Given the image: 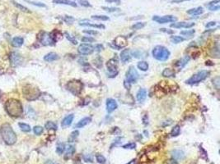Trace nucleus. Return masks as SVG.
<instances>
[{
	"label": "nucleus",
	"mask_w": 220,
	"mask_h": 164,
	"mask_svg": "<svg viewBox=\"0 0 220 164\" xmlns=\"http://www.w3.org/2000/svg\"><path fill=\"white\" fill-rule=\"evenodd\" d=\"M138 68L139 70L143 71H146L148 69V63L145 61H141L138 63Z\"/></svg>",
	"instance_id": "29"
},
{
	"label": "nucleus",
	"mask_w": 220,
	"mask_h": 164,
	"mask_svg": "<svg viewBox=\"0 0 220 164\" xmlns=\"http://www.w3.org/2000/svg\"><path fill=\"white\" fill-rule=\"evenodd\" d=\"M39 39H40V42L41 43V44L45 45V46H48V45L51 46V45H54L55 43V40L54 39L51 33L41 32Z\"/></svg>",
	"instance_id": "7"
},
{
	"label": "nucleus",
	"mask_w": 220,
	"mask_h": 164,
	"mask_svg": "<svg viewBox=\"0 0 220 164\" xmlns=\"http://www.w3.org/2000/svg\"><path fill=\"white\" fill-rule=\"evenodd\" d=\"M131 59V53L129 49H124L120 53V60L122 62L125 63Z\"/></svg>",
	"instance_id": "18"
},
{
	"label": "nucleus",
	"mask_w": 220,
	"mask_h": 164,
	"mask_svg": "<svg viewBox=\"0 0 220 164\" xmlns=\"http://www.w3.org/2000/svg\"><path fill=\"white\" fill-rule=\"evenodd\" d=\"M117 102L113 99H108L106 100V111L108 112H112L117 109Z\"/></svg>",
	"instance_id": "14"
},
{
	"label": "nucleus",
	"mask_w": 220,
	"mask_h": 164,
	"mask_svg": "<svg viewBox=\"0 0 220 164\" xmlns=\"http://www.w3.org/2000/svg\"><path fill=\"white\" fill-rule=\"evenodd\" d=\"M210 72L206 70H202L198 71L197 73L194 74L193 76H191L190 79L188 80L186 83L189 85H194V84H197V83H200V82L205 80L209 76Z\"/></svg>",
	"instance_id": "5"
},
{
	"label": "nucleus",
	"mask_w": 220,
	"mask_h": 164,
	"mask_svg": "<svg viewBox=\"0 0 220 164\" xmlns=\"http://www.w3.org/2000/svg\"><path fill=\"white\" fill-rule=\"evenodd\" d=\"M153 58L158 61H167L169 58L170 56V51L167 49V48L162 45H158L153 49Z\"/></svg>",
	"instance_id": "3"
},
{
	"label": "nucleus",
	"mask_w": 220,
	"mask_h": 164,
	"mask_svg": "<svg viewBox=\"0 0 220 164\" xmlns=\"http://www.w3.org/2000/svg\"><path fill=\"white\" fill-rule=\"evenodd\" d=\"M195 33V30H187L181 31V34H182V35H185V36H189V37H191Z\"/></svg>",
	"instance_id": "43"
},
{
	"label": "nucleus",
	"mask_w": 220,
	"mask_h": 164,
	"mask_svg": "<svg viewBox=\"0 0 220 164\" xmlns=\"http://www.w3.org/2000/svg\"><path fill=\"white\" fill-rule=\"evenodd\" d=\"M147 97V91L144 89H140L136 94V98L138 102H144Z\"/></svg>",
	"instance_id": "24"
},
{
	"label": "nucleus",
	"mask_w": 220,
	"mask_h": 164,
	"mask_svg": "<svg viewBox=\"0 0 220 164\" xmlns=\"http://www.w3.org/2000/svg\"><path fill=\"white\" fill-rule=\"evenodd\" d=\"M145 25H146L145 22H137V23H135V25H133L132 27H131V29L133 30L142 29V28H144V27H145Z\"/></svg>",
	"instance_id": "41"
},
{
	"label": "nucleus",
	"mask_w": 220,
	"mask_h": 164,
	"mask_svg": "<svg viewBox=\"0 0 220 164\" xmlns=\"http://www.w3.org/2000/svg\"><path fill=\"white\" fill-rule=\"evenodd\" d=\"M0 134L3 138V141L8 145H12L17 141V135L14 131L12 130V126L8 123H5L0 128Z\"/></svg>",
	"instance_id": "1"
},
{
	"label": "nucleus",
	"mask_w": 220,
	"mask_h": 164,
	"mask_svg": "<svg viewBox=\"0 0 220 164\" xmlns=\"http://www.w3.org/2000/svg\"><path fill=\"white\" fill-rule=\"evenodd\" d=\"M33 131H34V133H35V135H41L43 131H44V129L40 126H35L34 128H33Z\"/></svg>",
	"instance_id": "45"
},
{
	"label": "nucleus",
	"mask_w": 220,
	"mask_h": 164,
	"mask_svg": "<svg viewBox=\"0 0 220 164\" xmlns=\"http://www.w3.org/2000/svg\"><path fill=\"white\" fill-rule=\"evenodd\" d=\"M10 61H11L12 67H17L22 62V58L18 53L13 52L10 55Z\"/></svg>",
	"instance_id": "13"
},
{
	"label": "nucleus",
	"mask_w": 220,
	"mask_h": 164,
	"mask_svg": "<svg viewBox=\"0 0 220 164\" xmlns=\"http://www.w3.org/2000/svg\"><path fill=\"white\" fill-rule=\"evenodd\" d=\"M106 68L107 70L111 74L113 75H117L118 73V62L116 59L112 58L110 59L107 62H106Z\"/></svg>",
	"instance_id": "11"
},
{
	"label": "nucleus",
	"mask_w": 220,
	"mask_h": 164,
	"mask_svg": "<svg viewBox=\"0 0 220 164\" xmlns=\"http://www.w3.org/2000/svg\"><path fill=\"white\" fill-rule=\"evenodd\" d=\"M45 128L47 130H54V131L57 130V125L53 121H48L47 123H45Z\"/></svg>",
	"instance_id": "37"
},
{
	"label": "nucleus",
	"mask_w": 220,
	"mask_h": 164,
	"mask_svg": "<svg viewBox=\"0 0 220 164\" xmlns=\"http://www.w3.org/2000/svg\"><path fill=\"white\" fill-rule=\"evenodd\" d=\"M135 162H136V159H132L131 161L129 162L127 164H135Z\"/></svg>",
	"instance_id": "62"
},
{
	"label": "nucleus",
	"mask_w": 220,
	"mask_h": 164,
	"mask_svg": "<svg viewBox=\"0 0 220 164\" xmlns=\"http://www.w3.org/2000/svg\"><path fill=\"white\" fill-rule=\"evenodd\" d=\"M105 1L109 3H116V4H120V3H121V0H105Z\"/></svg>",
	"instance_id": "57"
},
{
	"label": "nucleus",
	"mask_w": 220,
	"mask_h": 164,
	"mask_svg": "<svg viewBox=\"0 0 220 164\" xmlns=\"http://www.w3.org/2000/svg\"><path fill=\"white\" fill-rule=\"evenodd\" d=\"M66 87H67L68 90L72 93L73 95H79L80 93L82 92V84L79 80H73L68 83Z\"/></svg>",
	"instance_id": "6"
},
{
	"label": "nucleus",
	"mask_w": 220,
	"mask_h": 164,
	"mask_svg": "<svg viewBox=\"0 0 220 164\" xmlns=\"http://www.w3.org/2000/svg\"><path fill=\"white\" fill-rule=\"evenodd\" d=\"M160 30L162 31V32L167 33V34H173L174 33L173 30H169V29H166V28H162V29H160Z\"/></svg>",
	"instance_id": "56"
},
{
	"label": "nucleus",
	"mask_w": 220,
	"mask_h": 164,
	"mask_svg": "<svg viewBox=\"0 0 220 164\" xmlns=\"http://www.w3.org/2000/svg\"><path fill=\"white\" fill-rule=\"evenodd\" d=\"M195 26L194 22H185V21H182V22H176V23L171 24V27L173 28H191Z\"/></svg>",
	"instance_id": "15"
},
{
	"label": "nucleus",
	"mask_w": 220,
	"mask_h": 164,
	"mask_svg": "<svg viewBox=\"0 0 220 164\" xmlns=\"http://www.w3.org/2000/svg\"><path fill=\"white\" fill-rule=\"evenodd\" d=\"M102 9L108 12H118V11H120V9L118 8H108V7H102Z\"/></svg>",
	"instance_id": "46"
},
{
	"label": "nucleus",
	"mask_w": 220,
	"mask_h": 164,
	"mask_svg": "<svg viewBox=\"0 0 220 164\" xmlns=\"http://www.w3.org/2000/svg\"><path fill=\"white\" fill-rule=\"evenodd\" d=\"M200 152H201V153H200V154H201V157H202L203 158H205V159H207V158H207V152H206L205 150L203 149L202 147H200Z\"/></svg>",
	"instance_id": "53"
},
{
	"label": "nucleus",
	"mask_w": 220,
	"mask_h": 164,
	"mask_svg": "<svg viewBox=\"0 0 220 164\" xmlns=\"http://www.w3.org/2000/svg\"><path fill=\"white\" fill-rule=\"evenodd\" d=\"M138 78V73L135 67H129L126 72V80L128 83H135Z\"/></svg>",
	"instance_id": "8"
},
{
	"label": "nucleus",
	"mask_w": 220,
	"mask_h": 164,
	"mask_svg": "<svg viewBox=\"0 0 220 164\" xmlns=\"http://www.w3.org/2000/svg\"><path fill=\"white\" fill-rule=\"evenodd\" d=\"M83 32L85 33V34H88V35H97L98 32H97V30H83Z\"/></svg>",
	"instance_id": "52"
},
{
	"label": "nucleus",
	"mask_w": 220,
	"mask_h": 164,
	"mask_svg": "<svg viewBox=\"0 0 220 164\" xmlns=\"http://www.w3.org/2000/svg\"><path fill=\"white\" fill-rule=\"evenodd\" d=\"M59 58V55L55 53H53V52H51V53H49L48 54L44 57V60L46 62H53V61H55V60H58Z\"/></svg>",
	"instance_id": "25"
},
{
	"label": "nucleus",
	"mask_w": 220,
	"mask_h": 164,
	"mask_svg": "<svg viewBox=\"0 0 220 164\" xmlns=\"http://www.w3.org/2000/svg\"><path fill=\"white\" fill-rule=\"evenodd\" d=\"M113 44H114V48H115L116 49H123L127 45L126 38L124 36H118L113 41Z\"/></svg>",
	"instance_id": "12"
},
{
	"label": "nucleus",
	"mask_w": 220,
	"mask_h": 164,
	"mask_svg": "<svg viewBox=\"0 0 220 164\" xmlns=\"http://www.w3.org/2000/svg\"><path fill=\"white\" fill-rule=\"evenodd\" d=\"M5 109L8 114L10 115L11 117H20L22 114V105L19 100L15 99H10L8 100L5 105Z\"/></svg>",
	"instance_id": "2"
},
{
	"label": "nucleus",
	"mask_w": 220,
	"mask_h": 164,
	"mask_svg": "<svg viewBox=\"0 0 220 164\" xmlns=\"http://www.w3.org/2000/svg\"><path fill=\"white\" fill-rule=\"evenodd\" d=\"M45 164H59V163H55V162H54L53 161H51V160H47Z\"/></svg>",
	"instance_id": "60"
},
{
	"label": "nucleus",
	"mask_w": 220,
	"mask_h": 164,
	"mask_svg": "<svg viewBox=\"0 0 220 164\" xmlns=\"http://www.w3.org/2000/svg\"><path fill=\"white\" fill-rule=\"evenodd\" d=\"M180 132H181V127H180L179 125H176L171 131V135L172 137H176V136H178L180 135Z\"/></svg>",
	"instance_id": "31"
},
{
	"label": "nucleus",
	"mask_w": 220,
	"mask_h": 164,
	"mask_svg": "<svg viewBox=\"0 0 220 164\" xmlns=\"http://www.w3.org/2000/svg\"><path fill=\"white\" fill-rule=\"evenodd\" d=\"M96 159H97V162H99L100 164H106V158L103 155H102V154H97Z\"/></svg>",
	"instance_id": "42"
},
{
	"label": "nucleus",
	"mask_w": 220,
	"mask_h": 164,
	"mask_svg": "<svg viewBox=\"0 0 220 164\" xmlns=\"http://www.w3.org/2000/svg\"><path fill=\"white\" fill-rule=\"evenodd\" d=\"M18 126H20L21 130L23 132H30L31 131V126L26 123H19Z\"/></svg>",
	"instance_id": "39"
},
{
	"label": "nucleus",
	"mask_w": 220,
	"mask_h": 164,
	"mask_svg": "<svg viewBox=\"0 0 220 164\" xmlns=\"http://www.w3.org/2000/svg\"><path fill=\"white\" fill-rule=\"evenodd\" d=\"M78 135H79V131H74L72 132L70 135H69V136L68 138V142H73V141H75V140L78 138Z\"/></svg>",
	"instance_id": "32"
},
{
	"label": "nucleus",
	"mask_w": 220,
	"mask_h": 164,
	"mask_svg": "<svg viewBox=\"0 0 220 164\" xmlns=\"http://www.w3.org/2000/svg\"><path fill=\"white\" fill-rule=\"evenodd\" d=\"M204 12V9L202 7H197L195 8H191L188 10L187 13L190 15H193V16H198V15H201Z\"/></svg>",
	"instance_id": "26"
},
{
	"label": "nucleus",
	"mask_w": 220,
	"mask_h": 164,
	"mask_svg": "<svg viewBox=\"0 0 220 164\" xmlns=\"http://www.w3.org/2000/svg\"><path fill=\"white\" fill-rule=\"evenodd\" d=\"M162 75L164 76V77H171V76H175V71L173 69H171V68H165Z\"/></svg>",
	"instance_id": "28"
},
{
	"label": "nucleus",
	"mask_w": 220,
	"mask_h": 164,
	"mask_svg": "<svg viewBox=\"0 0 220 164\" xmlns=\"http://www.w3.org/2000/svg\"><path fill=\"white\" fill-rule=\"evenodd\" d=\"M206 6L210 11H218L220 8V1L219 0H214L208 3Z\"/></svg>",
	"instance_id": "20"
},
{
	"label": "nucleus",
	"mask_w": 220,
	"mask_h": 164,
	"mask_svg": "<svg viewBox=\"0 0 220 164\" xmlns=\"http://www.w3.org/2000/svg\"><path fill=\"white\" fill-rule=\"evenodd\" d=\"M73 118H74V116L73 114L68 115L67 117H65L61 122V126L63 128H66L68 126H69L72 124L73 121Z\"/></svg>",
	"instance_id": "19"
},
{
	"label": "nucleus",
	"mask_w": 220,
	"mask_h": 164,
	"mask_svg": "<svg viewBox=\"0 0 220 164\" xmlns=\"http://www.w3.org/2000/svg\"><path fill=\"white\" fill-rule=\"evenodd\" d=\"M217 25V22L216 21H209L208 23L205 25V27L206 28H209V27H214V26H216Z\"/></svg>",
	"instance_id": "55"
},
{
	"label": "nucleus",
	"mask_w": 220,
	"mask_h": 164,
	"mask_svg": "<svg viewBox=\"0 0 220 164\" xmlns=\"http://www.w3.org/2000/svg\"><path fill=\"white\" fill-rule=\"evenodd\" d=\"M185 1H190V0H173L172 1V3H183V2H185Z\"/></svg>",
	"instance_id": "59"
},
{
	"label": "nucleus",
	"mask_w": 220,
	"mask_h": 164,
	"mask_svg": "<svg viewBox=\"0 0 220 164\" xmlns=\"http://www.w3.org/2000/svg\"><path fill=\"white\" fill-rule=\"evenodd\" d=\"M147 117H148V116H147V115H145V116H144V119H143V120H144V123L145 124V125H146V124H148V121H147V120H146Z\"/></svg>",
	"instance_id": "61"
},
{
	"label": "nucleus",
	"mask_w": 220,
	"mask_h": 164,
	"mask_svg": "<svg viewBox=\"0 0 220 164\" xmlns=\"http://www.w3.org/2000/svg\"><path fill=\"white\" fill-rule=\"evenodd\" d=\"M92 19L96 20H109L110 18L105 15H93L92 16Z\"/></svg>",
	"instance_id": "34"
},
{
	"label": "nucleus",
	"mask_w": 220,
	"mask_h": 164,
	"mask_svg": "<svg viewBox=\"0 0 220 164\" xmlns=\"http://www.w3.org/2000/svg\"><path fill=\"white\" fill-rule=\"evenodd\" d=\"M172 157L176 161H182L185 158V153L182 150H176L172 152Z\"/></svg>",
	"instance_id": "16"
},
{
	"label": "nucleus",
	"mask_w": 220,
	"mask_h": 164,
	"mask_svg": "<svg viewBox=\"0 0 220 164\" xmlns=\"http://www.w3.org/2000/svg\"><path fill=\"white\" fill-rule=\"evenodd\" d=\"M82 42L83 43H92V42H94L95 41V39L92 38V37H88V36H85V37H83L82 38Z\"/></svg>",
	"instance_id": "51"
},
{
	"label": "nucleus",
	"mask_w": 220,
	"mask_h": 164,
	"mask_svg": "<svg viewBox=\"0 0 220 164\" xmlns=\"http://www.w3.org/2000/svg\"><path fill=\"white\" fill-rule=\"evenodd\" d=\"M213 84L214 86L216 88V90H219L220 87V77L219 76H216L215 78L213 79Z\"/></svg>",
	"instance_id": "44"
},
{
	"label": "nucleus",
	"mask_w": 220,
	"mask_h": 164,
	"mask_svg": "<svg viewBox=\"0 0 220 164\" xmlns=\"http://www.w3.org/2000/svg\"><path fill=\"white\" fill-rule=\"evenodd\" d=\"M64 20L68 24H72L74 21V18L71 16H65L64 17Z\"/></svg>",
	"instance_id": "49"
},
{
	"label": "nucleus",
	"mask_w": 220,
	"mask_h": 164,
	"mask_svg": "<svg viewBox=\"0 0 220 164\" xmlns=\"http://www.w3.org/2000/svg\"><path fill=\"white\" fill-rule=\"evenodd\" d=\"M94 47L91 44H82L78 48V52L82 55H90L93 53Z\"/></svg>",
	"instance_id": "10"
},
{
	"label": "nucleus",
	"mask_w": 220,
	"mask_h": 164,
	"mask_svg": "<svg viewBox=\"0 0 220 164\" xmlns=\"http://www.w3.org/2000/svg\"><path fill=\"white\" fill-rule=\"evenodd\" d=\"M12 3H13L15 6L18 8L20 9L21 11H22V12H31V11H29V9L27 8L22 6V5H21L20 3H18V2H16V1H14V0L12 1Z\"/></svg>",
	"instance_id": "36"
},
{
	"label": "nucleus",
	"mask_w": 220,
	"mask_h": 164,
	"mask_svg": "<svg viewBox=\"0 0 220 164\" xmlns=\"http://www.w3.org/2000/svg\"><path fill=\"white\" fill-rule=\"evenodd\" d=\"M23 38H22V37H15V38L12 39V44L13 47L19 48L23 44Z\"/></svg>",
	"instance_id": "27"
},
{
	"label": "nucleus",
	"mask_w": 220,
	"mask_h": 164,
	"mask_svg": "<svg viewBox=\"0 0 220 164\" xmlns=\"http://www.w3.org/2000/svg\"><path fill=\"white\" fill-rule=\"evenodd\" d=\"M83 160L87 162H93V158L91 154H86L83 156Z\"/></svg>",
	"instance_id": "50"
},
{
	"label": "nucleus",
	"mask_w": 220,
	"mask_h": 164,
	"mask_svg": "<svg viewBox=\"0 0 220 164\" xmlns=\"http://www.w3.org/2000/svg\"><path fill=\"white\" fill-rule=\"evenodd\" d=\"M153 20L158 24H165L168 22H175L177 18L172 15H167L163 17H159V16H153Z\"/></svg>",
	"instance_id": "9"
},
{
	"label": "nucleus",
	"mask_w": 220,
	"mask_h": 164,
	"mask_svg": "<svg viewBox=\"0 0 220 164\" xmlns=\"http://www.w3.org/2000/svg\"><path fill=\"white\" fill-rule=\"evenodd\" d=\"M190 59H191L190 56H187V55L185 56L184 58H182V59H180L179 61L176 62V68H179V69H182V68H183L184 67H185V65L187 64V62L190 61Z\"/></svg>",
	"instance_id": "23"
},
{
	"label": "nucleus",
	"mask_w": 220,
	"mask_h": 164,
	"mask_svg": "<svg viewBox=\"0 0 220 164\" xmlns=\"http://www.w3.org/2000/svg\"><path fill=\"white\" fill-rule=\"evenodd\" d=\"M135 147H136L135 143H129L123 145V148L125 150H134V149H135Z\"/></svg>",
	"instance_id": "47"
},
{
	"label": "nucleus",
	"mask_w": 220,
	"mask_h": 164,
	"mask_svg": "<svg viewBox=\"0 0 220 164\" xmlns=\"http://www.w3.org/2000/svg\"><path fill=\"white\" fill-rule=\"evenodd\" d=\"M163 164H178L176 160H174L173 158L172 159H168V160H166V161L163 162Z\"/></svg>",
	"instance_id": "54"
},
{
	"label": "nucleus",
	"mask_w": 220,
	"mask_h": 164,
	"mask_svg": "<svg viewBox=\"0 0 220 164\" xmlns=\"http://www.w3.org/2000/svg\"><path fill=\"white\" fill-rule=\"evenodd\" d=\"M65 35H66V38H67L68 39V40L70 41V42H71V43H72V44H75V45H76V44H78V41H77L76 39H75L73 38V37H72V36H71V35H69V34H68V33L65 32Z\"/></svg>",
	"instance_id": "48"
},
{
	"label": "nucleus",
	"mask_w": 220,
	"mask_h": 164,
	"mask_svg": "<svg viewBox=\"0 0 220 164\" xmlns=\"http://www.w3.org/2000/svg\"><path fill=\"white\" fill-rule=\"evenodd\" d=\"M53 3L55 4H63V5H68V6L76 8L78 5L74 1L72 0H53Z\"/></svg>",
	"instance_id": "21"
},
{
	"label": "nucleus",
	"mask_w": 220,
	"mask_h": 164,
	"mask_svg": "<svg viewBox=\"0 0 220 164\" xmlns=\"http://www.w3.org/2000/svg\"><path fill=\"white\" fill-rule=\"evenodd\" d=\"M22 93L25 99H27V100H35L38 99L41 94L39 89L32 85H27L23 87Z\"/></svg>",
	"instance_id": "4"
},
{
	"label": "nucleus",
	"mask_w": 220,
	"mask_h": 164,
	"mask_svg": "<svg viewBox=\"0 0 220 164\" xmlns=\"http://www.w3.org/2000/svg\"><path fill=\"white\" fill-rule=\"evenodd\" d=\"M27 3H30V4H32L34 6L36 7H40V8H45L46 5L43 3H41V2H35V1H30V0H25Z\"/></svg>",
	"instance_id": "40"
},
{
	"label": "nucleus",
	"mask_w": 220,
	"mask_h": 164,
	"mask_svg": "<svg viewBox=\"0 0 220 164\" xmlns=\"http://www.w3.org/2000/svg\"><path fill=\"white\" fill-rule=\"evenodd\" d=\"M65 144L61 143V142L58 143L57 147H56V152H57V153L60 155V154H62L63 153L65 152Z\"/></svg>",
	"instance_id": "33"
},
{
	"label": "nucleus",
	"mask_w": 220,
	"mask_h": 164,
	"mask_svg": "<svg viewBox=\"0 0 220 164\" xmlns=\"http://www.w3.org/2000/svg\"><path fill=\"white\" fill-rule=\"evenodd\" d=\"M91 121H92L91 117H84V118H82V120H80L77 123L74 127H75V128H82V127H84L85 126H87L88 123H90Z\"/></svg>",
	"instance_id": "22"
},
{
	"label": "nucleus",
	"mask_w": 220,
	"mask_h": 164,
	"mask_svg": "<svg viewBox=\"0 0 220 164\" xmlns=\"http://www.w3.org/2000/svg\"><path fill=\"white\" fill-rule=\"evenodd\" d=\"M74 153H75V148H74V146H73V145H68L67 147V151H66L65 158H69L70 157H72Z\"/></svg>",
	"instance_id": "30"
},
{
	"label": "nucleus",
	"mask_w": 220,
	"mask_h": 164,
	"mask_svg": "<svg viewBox=\"0 0 220 164\" xmlns=\"http://www.w3.org/2000/svg\"><path fill=\"white\" fill-rule=\"evenodd\" d=\"M79 26H82V27H94V28H98V29H105V26L104 25H98V24H94L89 22L88 20H80L79 21Z\"/></svg>",
	"instance_id": "17"
},
{
	"label": "nucleus",
	"mask_w": 220,
	"mask_h": 164,
	"mask_svg": "<svg viewBox=\"0 0 220 164\" xmlns=\"http://www.w3.org/2000/svg\"><path fill=\"white\" fill-rule=\"evenodd\" d=\"M103 49H104V47H103V45H102V44H97V45H96V47H95V49L97 50V51H101Z\"/></svg>",
	"instance_id": "58"
},
{
	"label": "nucleus",
	"mask_w": 220,
	"mask_h": 164,
	"mask_svg": "<svg viewBox=\"0 0 220 164\" xmlns=\"http://www.w3.org/2000/svg\"><path fill=\"white\" fill-rule=\"evenodd\" d=\"M75 3H79L80 5L85 8H91L92 4L87 0H75Z\"/></svg>",
	"instance_id": "38"
},
{
	"label": "nucleus",
	"mask_w": 220,
	"mask_h": 164,
	"mask_svg": "<svg viewBox=\"0 0 220 164\" xmlns=\"http://www.w3.org/2000/svg\"><path fill=\"white\" fill-rule=\"evenodd\" d=\"M185 39V38H183L182 36H178V35H175V36L171 37V40L172 41L174 44H179L181 42H183Z\"/></svg>",
	"instance_id": "35"
}]
</instances>
